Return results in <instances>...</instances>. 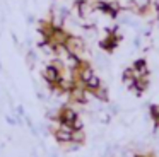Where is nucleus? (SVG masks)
Masks as SVG:
<instances>
[{"label":"nucleus","mask_w":159,"mask_h":157,"mask_svg":"<svg viewBox=\"0 0 159 157\" xmlns=\"http://www.w3.org/2000/svg\"><path fill=\"white\" fill-rule=\"evenodd\" d=\"M65 48H67V51H69V53L77 55V56H80V58L87 53L86 41H84V38L77 36V34H70L69 39H67V43H65Z\"/></svg>","instance_id":"f257e3e1"},{"label":"nucleus","mask_w":159,"mask_h":157,"mask_svg":"<svg viewBox=\"0 0 159 157\" xmlns=\"http://www.w3.org/2000/svg\"><path fill=\"white\" fill-rule=\"evenodd\" d=\"M41 75H43V78H45V82L48 84V87H50V89L55 87L57 82H58V80H60V77H62V74H60V72L57 70V68L53 67L52 63L45 65V68H43Z\"/></svg>","instance_id":"f03ea898"},{"label":"nucleus","mask_w":159,"mask_h":157,"mask_svg":"<svg viewBox=\"0 0 159 157\" xmlns=\"http://www.w3.org/2000/svg\"><path fill=\"white\" fill-rule=\"evenodd\" d=\"M77 118H79V113H77L74 108H70V106H63V108H60V118H58L60 123H65V125L72 126V123L75 121Z\"/></svg>","instance_id":"7ed1b4c3"},{"label":"nucleus","mask_w":159,"mask_h":157,"mask_svg":"<svg viewBox=\"0 0 159 157\" xmlns=\"http://www.w3.org/2000/svg\"><path fill=\"white\" fill-rule=\"evenodd\" d=\"M69 36H70V33L65 29V27H55L48 41H52L55 46H58V44H65L67 39H69Z\"/></svg>","instance_id":"20e7f679"},{"label":"nucleus","mask_w":159,"mask_h":157,"mask_svg":"<svg viewBox=\"0 0 159 157\" xmlns=\"http://www.w3.org/2000/svg\"><path fill=\"white\" fill-rule=\"evenodd\" d=\"M132 68H134V72H135V77L149 75V67H147V60H145V58H137V60L132 63Z\"/></svg>","instance_id":"39448f33"},{"label":"nucleus","mask_w":159,"mask_h":157,"mask_svg":"<svg viewBox=\"0 0 159 157\" xmlns=\"http://www.w3.org/2000/svg\"><path fill=\"white\" fill-rule=\"evenodd\" d=\"M62 60L65 61L67 70L74 72V70H77V68L80 67V63H82V60H84V58L77 56V55H72V53H67V55H65V58H62Z\"/></svg>","instance_id":"423d86ee"},{"label":"nucleus","mask_w":159,"mask_h":157,"mask_svg":"<svg viewBox=\"0 0 159 157\" xmlns=\"http://www.w3.org/2000/svg\"><path fill=\"white\" fill-rule=\"evenodd\" d=\"M147 87H149V75H144V77H137L135 87L132 89V91H134L137 96H140L144 91H147Z\"/></svg>","instance_id":"0eeeda50"},{"label":"nucleus","mask_w":159,"mask_h":157,"mask_svg":"<svg viewBox=\"0 0 159 157\" xmlns=\"http://www.w3.org/2000/svg\"><path fill=\"white\" fill-rule=\"evenodd\" d=\"M91 92H93V96L98 99V101H104V102L110 101V96H108V89H106V87H103V85H101V87H98L96 91H91Z\"/></svg>","instance_id":"6e6552de"},{"label":"nucleus","mask_w":159,"mask_h":157,"mask_svg":"<svg viewBox=\"0 0 159 157\" xmlns=\"http://www.w3.org/2000/svg\"><path fill=\"white\" fill-rule=\"evenodd\" d=\"M101 85H103V84H101V78L98 77L96 74H94L93 77H91L89 80H87L86 84H84V87H86L87 91H96L98 87H101Z\"/></svg>","instance_id":"1a4fd4ad"},{"label":"nucleus","mask_w":159,"mask_h":157,"mask_svg":"<svg viewBox=\"0 0 159 157\" xmlns=\"http://www.w3.org/2000/svg\"><path fill=\"white\" fill-rule=\"evenodd\" d=\"M134 2V5H135V14H139L140 16V12L145 9V7H149L152 3V0H132Z\"/></svg>","instance_id":"9d476101"},{"label":"nucleus","mask_w":159,"mask_h":157,"mask_svg":"<svg viewBox=\"0 0 159 157\" xmlns=\"http://www.w3.org/2000/svg\"><path fill=\"white\" fill-rule=\"evenodd\" d=\"M72 140L82 145V143L86 142V133H84V130H74V133H72Z\"/></svg>","instance_id":"9b49d317"},{"label":"nucleus","mask_w":159,"mask_h":157,"mask_svg":"<svg viewBox=\"0 0 159 157\" xmlns=\"http://www.w3.org/2000/svg\"><path fill=\"white\" fill-rule=\"evenodd\" d=\"M149 113H151L152 119H154L156 126H159V104H152L151 109H149Z\"/></svg>","instance_id":"f8f14e48"},{"label":"nucleus","mask_w":159,"mask_h":157,"mask_svg":"<svg viewBox=\"0 0 159 157\" xmlns=\"http://www.w3.org/2000/svg\"><path fill=\"white\" fill-rule=\"evenodd\" d=\"M34 61H36V53L33 50H29L28 51V63L33 67V65H34Z\"/></svg>","instance_id":"ddd939ff"},{"label":"nucleus","mask_w":159,"mask_h":157,"mask_svg":"<svg viewBox=\"0 0 159 157\" xmlns=\"http://www.w3.org/2000/svg\"><path fill=\"white\" fill-rule=\"evenodd\" d=\"M72 130H84V123L80 118H77L75 121L72 123Z\"/></svg>","instance_id":"4468645a"},{"label":"nucleus","mask_w":159,"mask_h":157,"mask_svg":"<svg viewBox=\"0 0 159 157\" xmlns=\"http://www.w3.org/2000/svg\"><path fill=\"white\" fill-rule=\"evenodd\" d=\"M134 44H135V46H137V48H140V38H135V39H134Z\"/></svg>","instance_id":"2eb2a0df"},{"label":"nucleus","mask_w":159,"mask_h":157,"mask_svg":"<svg viewBox=\"0 0 159 157\" xmlns=\"http://www.w3.org/2000/svg\"><path fill=\"white\" fill-rule=\"evenodd\" d=\"M28 22L33 24V22H34V17H33V16H28Z\"/></svg>","instance_id":"dca6fc26"}]
</instances>
